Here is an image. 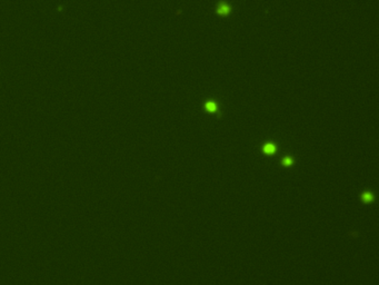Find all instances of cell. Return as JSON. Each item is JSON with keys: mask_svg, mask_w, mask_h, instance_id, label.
Returning <instances> with one entry per match:
<instances>
[{"mask_svg": "<svg viewBox=\"0 0 379 285\" xmlns=\"http://www.w3.org/2000/svg\"><path fill=\"white\" fill-rule=\"evenodd\" d=\"M231 6L229 5L228 2H225V1H221V2L218 3L217 6V12L218 16H221V17H228L229 15L231 13Z\"/></svg>", "mask_w": 379, "mask_h": 285, "instance_id": "obj_1", "label": "cell"}, {"mask_svg": "<svg viewBox=\"0 0 379 285\" xmlns=\"http://www.w3.org/2000/svg\"><path fill=\"white\" fill-rule=\"evenodd\" d=\"M205 109L210 114H214L218 110V105L214 100H208L205 103Z\"/></svg>", "mask_w": 379, "mask_h": 285, "instance_id": "obj_2", "label": "cell"}, {"mask_svg": "<svg viewBox=\"0 0 379 285\" xmlns=\"http://www.w3.org/2000/svg\"><path fill=\"white\" fill-rule=\"evenodd\" d=\"M263 150L265 154H273L276 152V146L273 144V143H267L263 146Z\"/></svg>", "mask_w": 379, "mask_h": 285, "instance_id": "obj_3", "label": "cell"}, {"mask_svg": "<svg viewBox=\"0 0 379 285\" xmlns=\"http://www.w3.org/2000/svg\"><path fill=\"white\" fill-rule=\"evenodd\" d=\"M292 163H294V160H292L291 157H285L284 159H282V165L287 166V167H288V166H291Z\"/></svg>", "mask_w": 379, "mask_h": 285, "instance_id": "obj_4", "label": "cell"}, {"mask_svg": "<svg viewBox=\"0 0 379 285\" xmlns=\"http://www.w3.org/2000/svg\"><path fill=\"white\" fill-rule=\"evenodd\" d=\"M363 202H366V203L371 202V200H372V195H371L370 193H366V194L363 195Z\"/></svg>", "mask_w": 379, "mask_h": 285, "instance_id": "obj_5", "label": "cell"}]
</instances>
